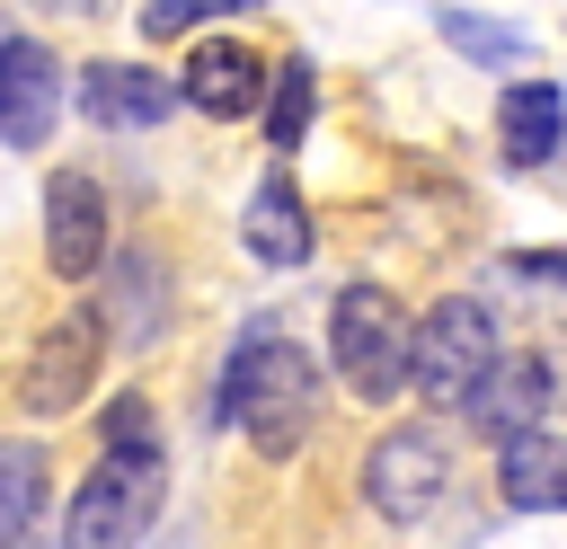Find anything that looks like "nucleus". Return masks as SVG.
<instances>
[{"label":"nucleus","instance_id":"11","mask_svg":"<svg viewBox=\"0 0 567 549\" xmlns=\"http://www.w3.org/2000/svg\"><path fill=\"white\" fill-rule=\"evenodd\" d=\"M496 496L514 514H567V434H523L496 452Z\"/></svg>","mask_w":567,"mask_h":549},{"label":"nucleus","instance_id":"4","mask_svg":"<svg viewBox=\"0 0 567 549\" xmlns=\"http://www.w3.org/2000/svg\"><path fill=\"white\" fill-rule=\"evenodd\" d=\"M496 363H505V345H496L487 301L443 292V301L416 319V390H425L434 407H470V398H478V381H487Z\"/></svg>","mask_w":567,"mask_h":549},{"label":"nucleus","instance_id":"2","mask_svg":"<svg viewBox=\"0 0 567 549\" xmlns=\"http://www.w3.org/2000/svg\"><path fill=\"white\" fill-rule=\"evenodd\" d=\"M328 363L354 398H399L416 381V319L390 283H346L328 301Z\"/></svg>","mask_w":567,"mask_h":549},{"label":"nucleus","instance_id":"17","mask_svg":"<svg viewBox=\"0 0 567 549\" xmlns=\"http://www.w3.org/2000/svg\"><path fill=\"white\" fill-rule=\"evenodd\" d=\"M142 257H151V248H124V266H115V310L133 319V328H124L133 345H151L159 319H168V292H159V274H151ZM115 310H106V328H115Z\"/></svg>","mask_w":567,"mask_h":549},{"label":"nucleus","instance_id":"12","mask_svg":"<svg viewBox=\"0 0 567 549\" xmlns=\"http://www.w3.org/2000/svg\"><path fill=\"white\" fill-rule=\"evenodd\" d=\"M239 239H248L257 266H301V257H310V204L292 195V177H266V186L248 195Z\"/></svg>","mask_w":567,"mask_h":549},{"label":"nucleus","instance_id":"3","mask_svg":"<svg viewBox=\"0 0 567 549\" xmlns=\"http://www.w3.org/2000/svg\"><path fill=\"white\" fill-rule=\"evenodd\" d=\"M159 496H168L159 452H106V460L80 478L71 514H62V549H133V540L159 522Z\"/></svg>","mask_w":567,"mask_h":549},{"label":"nucleus","instance_id":"19","mask_svg":"<svg viewBox=\"0 0 567 549\" xmlns=\"http://www.w3.org/2000/svg\"><path fill=\"white\" fill-rule=\"evenodd\" d=\"M97 425H106V452H159V416H151V398H133V390L106 398Z\"/></svg>","mask_w":567,"mask_h":549},{"label":"nucleus","instance_id":"8","mask_svg":"<svg viewBox=\"0 0 567 549\" xmlns=\"http://www.w3.org/2000/svg\"><path fill=\"white\" fill-rule=\"evenodd\" d=\"M62 124V62L44 44H0V142L44 151Z\"/></svg>","mask_w":567,"mask_h":549},{"label":"nucleus","instance_id":"16","mask_svg":"<svg viewBox=\"0 0 567 549\" xmlns=\"http://www.w3.org/2000/svg\"><path fill=\"white\" fill-rule=\"evenodd\" d=\"M434 35H443V44H461V53H470V62H487V71H505V62H523V53H532L514 18H478V9H443V18H434Z\"/></svg>","mask_w":567,"mask_h":549},{"label":"nucleus","instance_id":"15","mask_svg":"<svg viewBox=\"0 0 567 549\" xmlns=\"http://www.w3.org/2000/svg\"><path fill=\"white\" fill-rule=\"evenodd\" d=\"M35 505H44V452L35 443H0V549L27 540Z\"/></svg>","mask_w":567,"mask_h":549},{"label":"nucleus","instance_id":"9","mask_svg":"<svg viewBox=\"0 0 567 549\" xmlns=\"http://www.w3.org/2000/svg\"><path fill=\"white\" fill-rule=\"evenodd\" d=\"M549 354H505L487 381H478V398H470V425L505 452V443H523V434H540V407H549Z\"/></svg>","mask_w":567,"mask_h":549},{"label":"nucleus","instance_id":"5","mask_svg":"<svg viewBox=\"0 0 567 549\" xmlns=\"http://www.w3.org/2000/svg\"><path fill=\"white\" fill-rule=\"evenodd\" d=\"M452 487V452L434 425H390L372 452H363V496L381 522H425Z\"/></svg>","mask_w":567,"mask_h":549},{"label":"nucleus","instance_id":"14","mask_svg":"<svg viewBox=\"0 0 567 549\" xmlns=\"http://www.w3.org/2000/svg\"><path fill=\"white\" fill-rule=\"evenodd\" d=\"M204 115H257V89H266V71H257V53L248 44H195V62H186V80H177Z\"/></svg>","mask_w":567,"mask_h":549},{"label":"nucleus","instance_id":"1","mask_svg":"<svg viewBox=\"0 0 567 549\" xmlns=\"http://www.w3.org/2000/svg\"><path fill=\"white\" fill-rule=\"evenodd\" d=\"M213 425H239L266 460L301 452V443H310V425H319V363H310L275 319L239 328V345H230V363H221Z\"/></svg>","mask_w":567,"mask_h":549},{"label":"nucleus","instance_id":"6","mask_svg":"<svg viewBox=\"0 0 567 549\" xmlns=\"http://www.w3.org/2000/svg\"><path fill=\"white\" fill-rule=\"evenodd\" d=\"M97 354H106V310L53 319V328L35 336V354H27V407H35V416L80 407V390L97 381Z\"/></svg>","mask_w":567,"mask_h":549},{"label":"nucleus","instance_id":"13","mask_svg":"<svg viewBox=\"0 0 567 549\" xmlns=\"http://www.w3.org/2000/svg\"><path fill=\"white\" fill-rule=\"evenodd\" d=\"M558 133H567V97H558L549 80L505 89V115H496V151H505V168H540V159L558 151Z\"/></svg>","mask_w":567,"mask_h":549},{"label":"nucleus","instance_id":"7","mask_svg":"<svg viewBox=\"0 0 567 549\" xmlns=\"http://www.w3.org/2000/svg\"><path fill=\"white\" fill-rule=\"evenodd\" d=\"M44 266L71 274V283L106 266V195L80 168H53L44 177Z\"/></svg>","mask_w":567,"mask_h":549},{"label":"nucleus","instance_id":"10","mask_svg":"<svg viewBox=\"0 0 567 549\" xmlns=\"http://www.w3.org/2000/svg\"><path fill=\"white\" fill-rule=\"evenodd\" d=\"M168 106H177V89H168L151 62H89V71H80V115H89V124L133 133V124H159Z\"/></svg>","mask_w":567,"mask_h":549},{"label":"nucleus","instance_id":"18","mask_svg":"<svg viewBox=\"0 0 567 549\" xmlns=\"http://www.w3.org/2000/svg\"><path fill=\"white\" fill-rule=\"evenodd\" d=\"M310 97H319V80H310V62L292 53V62L275 71V115H266V142H275V151H292V142L310 133Z\"/></svg>","mask_w":567,"mask_h":549},{"label":"nucleus","instance_id":"20","mask_svg":"<svg viewBox=\"0 0 567 549\" xmlns=\"http://www.w3.org/2000/svg\"><path fill=\"white\" fill-rule=\"evenodd\" d=\"M239 9H257V0H151V9H142V35H186V27L239 18Z\"/></svg>","mask_w":567,"mask_h":549}]
</instances>
